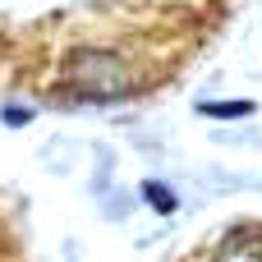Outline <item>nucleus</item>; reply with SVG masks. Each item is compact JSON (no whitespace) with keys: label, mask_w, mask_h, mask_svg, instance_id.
<instances>
[{"label":"nucleus","mask_w":262,"mask_h":262,"mask_svg":"<svg viewBox=\"0 0 262 262\" xmlns=\"http://www.w3.org/2000/svg\"><path fill=\"white\" fill-rule=\"evenodd\" d=\"M143 193L152 198V207H157L161 216H170V212H175V193H170V189H161V184H143Z\"/></svg>","instance_id":"obj_3"},{"label":"nucleus","mask_w":262,"mask_h":262,"mask_svg":"<svg viewBox=\"0 0 262 262\" xmlns=\"http://www.w3.org/2000/svg\"><path fill=\"white\" fill-rule=\"evenodd\" d=\"M249 111H253L249 101H221V106L212 101V106H203V115H221V120H230V115H249Z\"/></svg>","instance_id":"obj_4"},{"label":"nucleus","mask_w":262,"mask_h":262,"mask_svg":"<svg viewBox=\"0 0 262 262\" xmlns=\"http://www.w3.org/2000/svg\"><path fill=\"white\" fill-rule=\"evenodd\" d=\"M64 88H74L78 97H92V101H115L129 92V74L111 51H78V55H69Z\"/></svg>","instance_id":"obj_1"},{"label":"nucleus","mask_w":262,"mask_h":262,"mask_svg":"<svg viewBox=\"0 0 262 262\" xmlns=\"http://www.w3.org/2000/svg\"><path fill=\"white\" fill-rule=\"evenodd\" d=\"M5 120H9V124H28V120H32V111H14V106H9V111H5Z\"/></svg>","instance_id":"obj_5"},{"label":"nucleus","mask_w":262,"mask_h":262,"mask_svg":"<svg viewBox=\"0 0 262 262\" xmlns=\"http://www.w3.org/2000/svg\"><path fill=\"white\" fill-rule=\"evenodd\" d=\"M216 262H262V230H235L216 249Z\"/></svg>","instance_id":"obj_2"}]
</instances>
